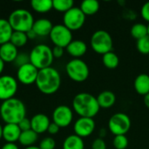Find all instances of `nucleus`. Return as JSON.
I'll return each mask as SVG.
<instances>
[{
  "instance_id": "nucleus-47",
  "label": "nucleus",
  "mask_w": 149,
  "mask_h": 149,
  "mask_svg": "<svg viewBox=\"0 0 149 149\" xmlns=\"http://www.w3.org/2000/svg\"><path fill=\"white\" fill-rule=\"evenodd\" d=\"M148 35L149 37V24H148Z\"/></svg>"
},
{
  "instance_id": "nucleus-25",
  "label": "nucleus",
  "mask_w": 149,
  "mask_h": 149,
  "mask_svg": "<svg viewBox=\"0 0 149 149\" xmlns=\"http://www.w3.org/2000/svg\"><path fill=\"white\" fill-rule=\"evenodd\" d=\"M79 9L86 17L95 15L100 10V3L97 0H85L80 3Z\"/></svg>"
},
{
  "instance_id": "nucleus-39",
  "label": "nucleus",
  "mask_w": 149,
  "mask_h": 149,
  "mask_svg": "<svg viewBox=\"0 0 149 149\" xmlns=\"http://www.w3.org/2000/svg\"><path fill=\"white\" fill-rule=\"evenodd\" d=\"M59 129H60V127L57 124H55L54 122H51V124H50V126H49V127L47 129V132L50 134L54 135V134H57L59 132Z\"/></svg>"
},
{
  "instance_id": "nucleus-24",
  "label": "nucleus",
  "mask_w": 149,
  "mask_h": 149,
  "mask_svg": "<svg viewBox=\"0 0 149 149\" xmlns=\"http://www.w3.org/2000/svg\"><path fill=\"white\" fill-rule=\"evenodd\" d=\"M38 138V134H36L33 130L30 129L27 131L21 132L20 137L18 139V142L22 145L24 146L25 148L34 146V144L37 142Z\"/></svg>"
},
{
  "instance_id": "nucleus-37",
  "label": "nucleus",
  "mask_w": 149,
  "mask_h": 149,
  "mask_svg": "<svg viewBox=\"0 0 149 149\" xmlns=\"http://www.w3.org/2000/svg\"><path fill=\"white\" fill-rule=\"evenodd\" d=\"M141 17L149 24V2L145 3L141 9Z\"/></svg>"
},
{
  "instance_id": "nucleus-40",
  "label": "nucleus",
  "mask_w": 149,
  "mask_h": 149,
  "mask_svg": "<svg viewBox=\"0 0 149 149\" xmlns=\"http://www.w3.org/2000/svg\"><path fill=\"white\" fill-rule=\"evenodd\" d=\"M1 149H19L16 143H5Z\"/></svg>"
},
{
  "instance_id": "nucleus-43",
  "label": "nucleus",
  "mask_w": 149,
  "mask_h": 149,
  "mask_svg": "<svg viewBox=\"0 0 149 149\" xmlns=\"http://www.w3.org/2000/svg\"><path fill=\"white\" fill-rule=\"evenodd\" d=\"M143 101H144V104H145V106H146L148 108H149V93L144 96Z\"/></svg>"
},
{
  "instance_id": "nucleus-44",
  "label": "nucleus",
  "mask_w": 149,
  "mask_h": 149,
  "mask_svg": "<svg viewBox=\"0 0 149 149\" xmlns=\"http://www.w3.org/2000/svg\"><path fill=\"white\" fill-rule=\"evenodd\" d=\"M4 62L0 58V76H1V74H2V72H3V69H4Z\"/></svg>"
},
{
  "instance_id": "nucleus-36",
  "label": "nucleus",
  "mask_w": 149,
  "mask_h": 149,
  "mask_svg": "<svg viewBox=\"0 0 149 149\" xmlns=\"http://www.w3.org/2000/svg\"><path fill=\"white\" fill-rule=\"evenodd\" d=\"M17 125H18V127H19V128H20V130H21L22 132L31 129V120H29V119L26 118V117H25L24 119H23Z\"/></svg>"
},
{
  "instance_id": "nucleus-10",
  "label": "nucleus",
  "mask_w": 149,
  "mask_h": 149,
  "mask_svg": "<svg viewBox=\"0 0 149 149\" xmlns=\"http://www.w3.org/2000/svg\"><path fill=\"white\" fill-rule=\"evenodd\" d=\"M49 37L54 46H59L64 49L73 40L72 32L64 24L53 25Z\"/></svg>"
},
{
  "instance_id": "nucleus-4",
  "label": "nucleus",
  "mask_w": 149,
  "mask_h": 149,
  "mask_svg": "<svg viewBox=\"0 0 149 149\" xmlns=\"http://www.w3.org/2000/svg\"><path fill=\"white\" fill-rule=\"evenodd\" d=\"M30 63L38 70L51 67L53 62V55L52 48L45 44L35 45L29 53Z\"/></svg>"
},
{
  "instance_id": "nucleus-17",
  "label": "nucleus",
  "mask_w": 149,
  "mask_h": 149,
  "mask_svg": "<svg viewBox=\"0 0 149 149\" xmlns=\"http://www.w3.org/2000/svg\"><path fill=\"white\" fill-rule=\"evenodd\" d=\"M67 53L73 58H80L87 52V45L83 40H72L65 48Z\"/></svg>"
},
{
  "instance_id": "nucleus-48",
  "label": "nucleus",
  "mask_w": 149,
  "mask_h": 149,
  "mask_svg": "<svg viewBox=\"0 0 149 149\" xmlns=\"http://www.w3.org/2000/svg\"><path fill=\"white\" fill-rule=\"evenodd\" d=\"M148 59H149V55H148Z\"/></svg>"
},
{
  "instance_id": "nucleus-45",
  "label": "nucleus",
  "mask_w": 149,
  "mask_h": 149,
  "mask_svg": "<svg viewBox=\"0 0 149 149\" xmlns=\"http://www.w3.org/2000/svg\"><path fill=\"white\" fill-rule=\"evenodd\" d=\"M24 149H40L39 147H36V146H31V147H27Z\"/></svg>"
},
{
  "instance_id": "nucleus-7",
  "label": "nucleus",
  "mask_w": 149,
  "mask_h": 149,
  "mask_svg": "<svg viewBox=\"0 0 149 149\" xmlns=\"http://www.w3.org/2000/svg\"><path fill=\"white\" fill-rule=\"evenodd\" d=\"M67 76L74 82L82 83L86 81L90 74L87 64L81 58H72L65 65Z\"/></svg>"
},
{
  "instance_id": "nucleus-38",
  "label": "nucleus",
  "mask_w": 149,
  "mask_h": 149,
  "mask_svg": "<svg viewBox=\"0 0 149 149\" xmlns=\"http://www.w3.org/2000/svg\"><path fill=\"white\" fill-rule=\"evenodd\" d=\"M52 55L54 58H60L64 55V52H65L64 48L59 47V46H54L53 48H52Z\"/></svg>"
},
{
  "instance_id": "nucleus-12",
  "label": "nucleus",
  "mask_w": 149,
  "mask_h": 149,
  "mask_svg": "<svg viewBox=\"0 0 149 149\" xmlns=\"http://www.w3.org/2000/svg\"><path fill=\"white\" fill-rule=\"evenodd\" d=\"M73 119V112L71 107L65 105L57 107L52 113V122L60 128L67 127L71 125Z\"/></svg>"
},
{
  "instance_id": "nucleus-34",
  "label": "nucleus",
  "mask_w": 149,
  "mask_h": 149,
  "mask_svg": "<svg viewBox=\"0 0 149 149\" xmlns=\"http://www.w3.org/2000/svg\"><path fill=\"white\" fill-rule=\"evenodd\" d=\"M14 63L17 67H20V66H22L24 65H26V64L30 63L29 54H27L25 52H18Z\"/></svg>"
},
{
  "instance_id": "nucleus-20",
  "label": "nucleus",
  "mask_w": 149,
  "mask_h": 149,
  "mask_svg": "<svg viewBox=\"0 0 149 149\" xmlns=\"http://www.w3.org/2000/svg\"><path fill=\"white\" fill-rule=\"evenodd\" d=\"M134 86L135 92L141 95L145 96L149 93V75L147 73L139 74L134 82Z\"/></svg>"
},
{
  "instance_id": "nucleus-9",
  "label": "nucleus",
  "mask_w": 149,
  "mask_h": 149,
  "mask_svg": "<svg viewBox=\"0 0 149 149\" xmlns=\"http://www.w3.org/2000/svg\"><path fill=\"white\" fill-rule=\"evenodd\" d=\"M86 16L79 7H72L71 10L64 13L63 24L71 31H78L83 27L86 22Z\"/></svg>"
},
{
  "instance_id": "nucleus-46",
  "label": "nucleus",
  "mask_w": 149,
  "mask_h": 149,
  "mask_svg": "<svg viewBox=\"0 0 149 149\" xmlns=\"http://www.w3.org/2000/svg\"><path fill=\"white\" fill-rule=\"evenodd\" d=\"M2 134H3V127L0 124V140L2 139Z\"/></svg>"
},
{
  "instance_id": "nucleus-23",
  "label": "nucleus",
  "mask_w": 149,
  "mask_h": 149,
  "mask_svg": "<svg viewBox=\"0 0 149 149\" xmlns=\"http://www.w3.org/2000/svg\"><path fill=\"white\" fill-rule=\"evenodd\" d=\"M63 149H85V143L82 138L76 134H71L65 139Z\"/></svg>"
},
{
  "instance_id": "nucleus-28",
  "label": "nucleus",
  "mask_w": 149,
  "mask_h": 149,
  "mask_svg": "<svg viewBox=\"0 0 149 149\" xmlns=\"http://www.w3.org/2000/svg\"><path fill=\"white\" fill-rule=\"evenodd\" d=\"M130 33L134 38L136 40H139L144 37L148 36V25L142 23H136L134 24L130 31Z\"/></svg>"
},
{
  "instance_id": "nucleus-13",
  "label": "nucleus",
  "mask_w": 149,
  "mask_h": 149,
  "mask_svg": "<svg viewBox=\"0 0 149 149\" xmlns=\"http://www.w3.org/2000/svg\"><path fill=\"white\" fill-rule=\"evenodd\" d=\"M38 71L33 65L28 63L17 68V79L23 85L30 86L36 83Z\"/></svg>"
},
{
  "instance_id": "nucleus-27",
  "label": "nucleus",
  "mask_w": 149,
  "mask_h": 149,
  "mask_svg": "<svg viewBox=\"0 0 149 149\" xmlns=\"http://www.w3.org/2000/svg\"><path fill=\"white\" fill-rule=\"evenodd\" d=\"M102 63L105 65V67L113 70L118 67L120 64V58L118 55L112 51L102 55Z\"/></svg>"
},
{
  "instance_id": "nucleus-15",
  "label": "nucleus",
  "mask_w": 149,
  "mask_h": 149,
  "mask_svg": "<svg viewBox=\"0 0 149 149\" xmlns=\"http://www.w3.org/2000/svg\"><path fill=\"white\" fill-rule=\"evenodd\" d=\"M50 124L51 120L49 117L44 113H38L31 119V130H33L38 134L47 132Z\"/></svg>"
},
{
  "instance_id": "nucleus-16",
  "label": "nucleus",
  "mask_w": 149,
  "mask_h": 149,
  "mask_svg": "<svg viewBox=\"0 0 149 149\" xmlns=\"http://www.w3.org/2000/svg\"><path fill=\"white\" fill-rule=\"evenodd\" d=\"M21 132L17 124H5L3 127L2 138L6 143H15L18 141Z\"/></svg>"
},
{
  "instance_id": "nucleus-21",
  "label": "nucleus",
  "mask_w": 149,
  "mask_h": 149,
  "mask_svg": "<svg viewBox=\"0 0 149 149\" xmlns=\"http://www.w3.org/2000/svg\"><path fill=\"white\" fill-rule=\"evenodd\" d=\"M96 98L100 107L104 109H107L113 107L116 102V96L114 93L109 90L101 92Z\"/></svg>"
},
{
  "instance_id": "nucleus-11",
  "label": "nucleus",
  "mask_w": 149,
  "mask_h": 149,
  "mask_svg": "<svg viewBox=\"0 0 149 149\" xmlns=\"http://www.w3.org/2000/svg\"><path fill=\"white\" fill-rule=\"evenodd\" d=\"M17 80L10 75L0 76V100L15 98L17 91Z\"/></svg>"
},
{
  "instance_id": "nucleus-32",
  "label": "nucleus",
  "mask_w": 149,
  "mask_h": 149,
  "mask_svg": "<svg viewBox=\"0 0 149 149\" xmlns=\"http://www.w3.org/2000/svg\"><path fill=\"white\" fill-rule=\"evenodd\" d=\"M113 145L115 149H126L128 146V139L127 135H116L113 138Z\"/></svg>"
},
{
  "instance_id": "nucleus-19",
  "label": "nucleus",
  "mask_w": 149,
  "mask_h": 149,
  "mask_svg": "<svg viewBox=\"0 0 149 149\" xmlns=\"http://www.w3.org/2000/svg\"><path fill=\"white\" fill-rule=\"evenodd\" d=\"M18 54L17 48L10 42L0 45V58L4 63L14 62Z\"/></svg>"
},
{
  "instance_id": "nucleus-8",
  "label": "nucleus",
  "mask_w": 149,
  "mask_h": 149,
  "mask_svg": "<svg viewBox=\"0 0 149 149\" xmlns=\"http://www.w3.org/2000/svg\"><path fill=\"white\" fill-rule=\"evenodd\" d=\"M131 119L124 113H116L108 120V129L111 134L116 135H126L131 128Z\"/></svg>"
},
{
  "instance_id": "nucleus-29",
  "label": "nucleus",
  "mask_w": 149,
  "mask_h": 149,
  "mask_svg": "<svg viewBox=\"0 0 149 149\" xmlns=\"http://www.w3.org/2000/svg\"><path fill=\"white\" fill-rule=\"evenodd\" d=\"M10 42L15 45L17 48L18 47H23L28 42V37L25 32H21V31H13Z\"/></svg>"
},
{
  "instance_id": "nucleus-3",
  "label": "nucleus",
  "mask_w": 149,
  "mask_h": 149,
  "mask_svg": "<svg viewBox=\"0 0 149 149\" xmlns=\"http://www.w3.org/2000/svg\"><path fill=\"white\" fill-rule=\"evenodd\" d=\"M0 116L5 124H18L26 117L25 105L17 98L3 101L0 106Z\"/></svg>"
},
{
  "instance_id": "nucleus-31",
  "label": "nucleus",
  "mask_w": 149,
  "mask_h": 149,
  "mask_svg": "<svg viewBox=\"0 0 149 149\" xmlns=\"http://www.w3.org/2000/svg\"><path fill=\"white\" fill-rule=\"evenodd\" d=\"M136 48L138 52L144 55H149V37H144L136 42Z\"/></svg>"
},
{
  "instance_id": "nucleus-2",
  "label": "nucleus",
  "mask_w": 149,
  "mask_h": 149,
  "mask_svg": "<svg viewBox=\"0 0 149 149\" xmlns=\"http://www.w3.org/2000/svg\"><path fill=\"white\" fill-rule=\"evenodd\" d=\"M72 109L79 117L93 119L100 107L95 96L88 93H79L72 100Z\"/></svg>"
},
{
  "instance_id": "nucleus-26",
  "label": "nucleus",
  "mask_w": 149,
  "mask_h": 149,
  "mask_svg": "<svg viewBox=\"0 0 149 149\" xmlns=\"http://www.w3.org/2000/svg\"><path fill=\"white\" fill-rule=\"evenodd\" d=\"M31 6L38 13H46L53 9L52 0H31Z\"/></svg>"
},
{
  "instance_id": "nucleus-6",
  "label": "nucleus",
  "mask_w": 149,
  "mask_h": 149,
  "mask_svg": "<svg viewBox=\"0 0 149 149\" xmlns=\"http://www.w3.org/2000/svg\"><path fill=\"white\" fill-rule=\"evenodd\" d=\"M90 45L96 53L104 55L113 51V42L109 32L104 30H99L93 33L90 39Z\"/></svg>"
},
{
  "instance_id": "nucleus-14",
  "label": "nucleus",
  "mask_w": 149,
  "mask_h": 149,
  "mask_svg": "<svg viewBox=\"0 0 149 149\" xmlns=\"http://www.w3.org/2000/svg\"><path fill=\"white\" fill-rule=\"evenodd\" d=\"M95 127L96 123L93 119L79 117L73 125V131L74 134L83 139L90 136L94 132Z\"/></svg>"
},
{
  "instance_id": "nucleus-35",
  "label": "nucleus",
  "mask_w": 149,
  "mask_h": 149,
  "mask_svg": "<svg viewBox=\"0 0 149 149\" xmlns=\"http://www.w3.org/2000/svg\"><path fill=\"white\" fill-rule=\"evenodd\" d=\"M92 149H107V144L104 139L96 138L92 143Z\"/></svg>"
},
{
  "instance_id": "nucleus-18",
  "label": "nucleus",
  "mask_w": 149,
  "mask_h": 149,
  "mask_svg": "<svg viewBox=\"0 0 149 149\" xmlns=\"http://www.w3.org/2000/svg\"><path fill=\"white\" fill-rule=\"evenodd\" d=\"M52 27L53 24L48 18H38L35 20L32 30L36 33L37 37H46L50 35Z\"/></svg>"
},
{
  "instance_id": "nucleus-30",
  "label": "nucleus",
  "mask_w": 149,
  "mask_h": 149,
  "mask_svg": "<svg viewBox=\"0 0 149 149\" xmlns=\"http://www.w3.org/2000/svg\"><path fill=\"white\" fill-rule=\"evenodd\" d=\"M52 5L55 10L65 13L74 7V2L72 0H52Z\"/></svg>"
},
{
  "instance_id": "nucleus-33",
  "label": "nucleus",
  "mask_w": 149,
  "mask_h": 149,
  "mask_svg": "<svg viewBox=\"0 0 149 149\" xmlns=\"http://www.w3.org/2000/svg\"><path fill=\"white\" fill-rule=\"evenodd\" d=\"M40 149H54L56 147L55 140L52 137H45L39 143Z\"/></svg>"
},
{
  "instance_id": "nucleus-1",
  "label": "nucleus",
  "mask_w": 149,
  "mask_h": 149,
  "mask_svg": "<svg viewBox=\"0 0 149 149\" xmlns=\"http://www.w3.org/2000/svg\"><path fill=\"white\" fill-rule=\"evenodd\" d=\"M36 86L39 92L51 95L57 93L61 86V76L54 67H47L38 71Z\"/></svg>"
},
{
  "instance_id": "nucleus-22",
  "label": "nucleus",
  "mask_w": 149,
  "mask_h": 149,
  "mask_svg": "<svg viewBox=\"0 0 149 149\" xmlns=\"http://www.w3.org/2000/svg\"><path fill=\"white\" fill-rule=\"evenodd\" d=\"M13 30L8 21L5 18H0V45L10 42Z\"/></svg>"
},
{
  "instance_id": "nucleus-5",
  "label": "nucleus",
  "mask_w": 149,
  "mask_h": 149,
  "mask_svg": "<svg viewBox=\"0 0 149 149\" xmlns=\"http://www.w3.org/2000/svg\"><path fill=\"white\" fill-rule=\"evenodd\" d=\"M8 21L13 31L25 33L32 29L35 22L31 12L25 9H17L13 10L8 17Z\"/></svg>"
},
{
  "instance_id": "nucleus-42",
  "label": "nucleus",
  "mask_w": 149,
  "mask_h": 149,
  "mask_svg": "<svg viewBox=\"0 0 149 149\" xmlns=\"http://www.w3.org/2000/svg\"><path fill=\"white\" fill-rule=\"evenodd\" d=\"M107 131L106 128H101V129L99 131V136H100V138L104 139V138L107 136Z\"/></svg>"
},
{
  "instance_id": "nucleus-41",
  "label": "nucleus",
  "mask_w": 149,
  "mask_h": 149,
  "mask_svg": "<svg viewBox=\"0 0 149 149\" xmlns=\"http://www.w3.org/2000/svg\"><path fill=\"white\" fill-rule=\"evenodd\" d=\"M26 35H27V37H28V39H33V38H37V35H36V33L33 31L32 29H31V31H29L28 32H26Z\"/></svg>"
}]
</instances>
